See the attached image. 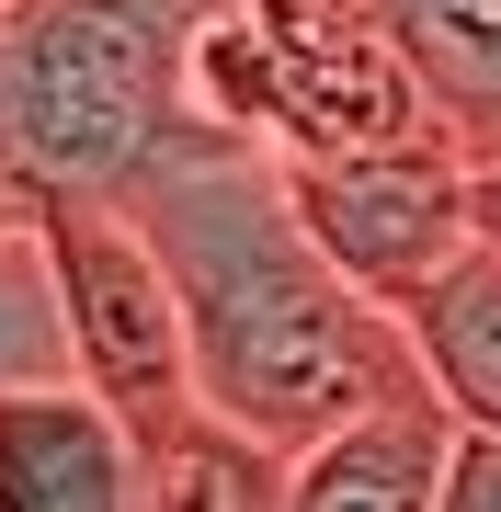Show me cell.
Instances as JSON below:
<instances>
[{
  "mask_svg": "<svg viewBox=\"0 0 501 512\" xmlns=\"http://www.w3.org/2000/svg\"><path fill=\"white\" fill-rule=\"evenodd\" d=\"M126 217H137V239H149L160 274H171L205 421H228L240 444L297 467L331 433H353L365 410L433 387L422 353H410V319L365 308L319 262L285 160H262L251 137H228V126L194 114L149 160V183L126 194Z\"/></svg>",
  "mask_w": 501,
  "mask_h": 512,
  "instance_id": "obj_1",
  "label": "cell"
},
{
  "mask_svg": "<svg viewBox=\"0 0 501 512\" xmlns=\"http://www.w3.org/2000/svg\"><path fill=\"white\" fill-rule=\"evenodd\" d=\"M217 0H12L0 23V183L23 205H126L194 126Z\"/></svg>",
  "mask_w": 501,
  "mask_h": 512,
  "instance_id": "obj_2",
  "label": "cell"
},
{
  "mask_svg": "<svg viewBox=\"0 0 501 512\" xmlns=\"http://www.w3.org/2000/svg\"><path fill=\"white\" fill-rule=\"evenodd\" d=\"M194 114L251 137L285 171L445 137L399 35L365 0H217V23L194 46Z\"/></svg>",
  "mask_w": 501,
  "mask_h": 512,
  "instance_id": "obj_3",
  "label": "cell"
},
{
  "mask_svg": "<svg viewBox=\"0 0 501 512\" xmlns=\"http://www.w3.org/2000/svg\"><path fill=\"white\" fill-rule=\"evenodd\" d=\"M57 262V308H69V353H80V387L103 410L137 421V444H183L205 421V387H194V342H183V308H171V274L160 251L137 239L126 205H23Z\"/></svg>",
  "mask_w": 501,
  "mask_h": 512,
  "instance_id": "obj_4",
  "label": "cell"
},
{
  "mask_svg": "<svg viewBox=\"0 0 501 512\" xmlns=\"http://www.w3.org/2000/svg\"><path fill=\"white\" fill-rule=\"evenodd\" d=\"M285 183H297V217L319 239V262L388 319H410L479 251V171L456 160V137L376 148V160H319V171H285Z\"/></svg>",
  "mask_w": 501,
  "mask_h": 512,
  "instance_id": "obj_5",
  "label": "cell"
},
{
  "mask_svg": "<svg viewBox=\"0 0 501 512\" xmlns=\"http://www.w3.org/2000/svg\"><path fill=\"white\" fill-rule=\"evenodd\" d=\"M160 456L92 387H23L0 399V512H149Z\"/></svg>",
  "mask_w": 501,
  "mask_h": 512,
  "instance_id": "obj_6",
  "label": "cell"
},
{
  "mask_svg": "<svg viewBox=\"0 0 501 512\" xmlns=\"http://www.w3.org/2000/svg\"><path fill=\"white\" fill-rule=\"evenodd\" d=\"M445 456H456V410L422 387V399L365 410L319 456H297L285 512H445Z\"/></svg>",
  "mask_w": 501,
  "mask_h": 512,
  "instance_id": "obj_7",
  "label": "cell"
},
{
  "mask_svg": "<svg viewBox=\"0 0 501 512\" xmlns=\"http://www.w3.org/2000/svg\"><path fill=\"white\" fill-rule=\"evenodd\" d=\"M399 35L433 126L456 137L467 171H501V0H365Z\"/></svg>",
  "mask_w": 501,
  "mask_h": 512,
  "instance_id": "obj_8",
  "label": "cell"
},
{
  "mask_svg": "<svg viewBox=\"0 0 501 512\" xmlns=\"http://www.w3.org/2000/svg\"><path fill=\"white\" fill-rule=\"evenodd\" d=\"M410 353H422L433 399L456 410V433H501V251L490 239L410 308Z\"/></svg>",
  "mask_w": 501,
  "mask_h": 512,
  "instance_id": "obj_9",
  "label": "cell"
},
{
  "mask_svg": "<svg viewBox=\"0 0 501 512\" xmlns=\"http://www.w3.org/2000/svg\"><path fill=\"white\" fill-rule=\"evenodd\" d=\"M23 387H80V353H69V308H57V262L35 217L0 239V399Z\"/></svg>",
  "mask_w": 501,
  "mask_h": 512,
  "instance_id": "obj_10",
  "label": "cell"
},
{
  "mask_svg": "<svg viewBox=\"0 0 501 512\" xmlns=\"http://www.w3.org/2000/svg\"><path fill=\"white\" fill-rule=\"evenodd\" d=\"M149 512H285V456L240 444L228 421H194L183 444H160V501Z\"/></svg>",
  "mask_w": 501,
  "mask_h": 512,
  "instance_id": "obj_11",
  "label": "cell"
},
{
  "mask_svg": "<svg viewBox=\"0 0 501 512\" xmlns=\"http://www.w3.org/2000/svg\"><path fill=\"white\" fill-rule=\"evenodd\" d=\"M445 512H501V433H456V456H445Z\"/></svg>",
  "mask_w": 501,
  "mask_h": 512,
  "instance_id": "obj_12",
  "label": "cell"
},
{
  "mask_svg": "<svg viewBox=\"0 0 501 512\" xmlns=\"http://www.w3.org/2000/svg\"><path fill=\"white\" fill-rule=\"evenodd\" d=\"M479 239L501 251V171H479Z\"/></svg>",
  "mask_w": 501,
  "mask_h": 512,
  "instance_id": "obj_13",
  "label": "cell"
},
{
  "mask_svg": "<svg viewBox=\"0 0 501 512\" xmlns=\"http://www.w3.org/2000/svg\"><path fill=\"white\" fill-rule=\"evenodd\" d=\"M12 228H23V194H12V183H0V239H12Z\"/></svg>",
  "mask_w": 501,
  "mask_h": 512,
  "instance_id": "obj_14",
  "label": "cell"
},
{
  "mask_svg": "<svg viewBox=\"0 0 501 512\" xmlns=\"http://www.w3.org/2000/svg\"><path fill=\"white\" fill-rule=\"evenodd\" d=\"M0 23H12V0H0Z\"/></svg>",
  "mask_w": 501,
  "mask_h": 512,
  "instance_id": "obj_15",
  "label": "cell"
}]
</instances>
